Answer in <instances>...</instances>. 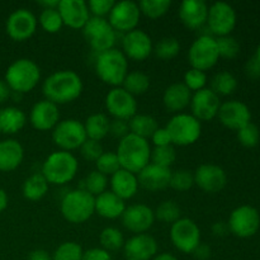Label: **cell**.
<instances>
[{"instance_id": "cell-58", "label": "cell", "mask_w": 260, "mask_h": 260, "mask_svg": "<svg viewBox=\"0 0 260 260\" xmlns=\"http://www.w3.org/2000/svg\"><path fill=\"white\" fill-rule=\"evenodd\" d=\"M28 260H52V258L43 249H37V250L30 251L29 255H28Z\"/></svg>"}, {"instance_id": "cell-24", "label": "cell", "mask_w": 260, "mask_h": 260, "mask_svg": "<svg viewBox=\"0 0 260 260\" xmlns=\"http://www.w3.org/2000/svg\"><path fill=\"white\" fill-rule=\"evenodd\" d=\"M124 256L127 260H150L157 251V243L152 236L137 234L124 243Z\"/></svg>"}, {"instance_id": "cell-41", "label": "cell", "mask_w": 260, "mask_h": 260, "mask_svg": "<svg viewBox=\"0 0 260 260\" xmlns=\"http://www.w3.org/2000/svg\"><path fill=\"white\" fill-rule=\"evenodd\" d=\"M83 254V248L78 243L66 241L56 249L52 255V260H81Z\"/></svg>"}, {"instance_id": "cell-26", "label": "cell", "mask_w": 260, "mask_h": 260, "mask_svg": "<svg viewBox=\"0 0 260 260\" xmlns=\"http://www.w3.org/2000/svg\"><path fill=\"white\" fill-rule=\"evenodd\" d=\"M208 5L203 0H184L179 7V18L185 27L197 29L207 22Z\"/></svg>"}, {"instance_id": "cell-61", "label": "cell", "mask_w": 260, "mask_h": 260, "mask_svg": "<svg viewBox=\"0 0 260 260\" xmlns=\"http://www.w3.org/2000/svg\"><path fill=\"white\" fill-rule=\"evenodd\" d=\"M8 207V196L5 193V190L0 189V212L5 210Z\"/></svg>"}, {"instance_id": "cell-9", "label": "cell", "mask_w": 260, "mask_h": 260, "mask_svg": "<svg viewBox=\"0 0 260 260\" xmlns=\"http://www.w3.org/2000/svg\"><path fill=\"white\" fill-rule=\"evenodd\" d=\"M220 58L217 42L212 36L203 35L198 37L188 51V60L192 69L206 71L217 63Z\"/></svg>"}, {"instance_id": "cell-22", "label": "cell", "mask_w": 260, "mask_h": 260, "mask_svg": "<svg viewBox=\"0 0 260 260\" xmlns=\"http://www.w3.org/2000/svg\"><path fill=\"white\" fill-rule=\"evenodd\" d=\"M57 10L62 18L63 24L74 29L84 28L90 18L88 3L84 0H60Z\"/></svg>"}, {"instance_id": "cell-38", "label": "cell", "mask_w": 260, "mask_h": 260, "mask_svg": "<svg viewBox=\"0 0 260 260\" xmlns=\"http://www.w3.org/2000/svg\"><path fill=\"white\" fill-rule=\"evenodd\" d=\"M170 5H172L170 0H141L139 3L141 13L152 19L162 17L169 10Z\"/></svg>"}, {"instance_id": "cell-13", "label": "cell", "mask_w": 260, "mask_h": 260, "mask_svg": "<svg viewBox=\"0 0 260 260\" xmlns=\"http://www.w3.org/2000/svg\"><path fill=\"white\" fill-rule=\"evenodd\" d=\"M140 15H141V10L137 3L132 0H122V2L114 3L109 13L108 22L114 30L127 33L136 29Z\"/></svg>"}, {"instance_id": "cell-7", "label": "cell", "mask_w": 260, "mask_h": 260, "mask_svg": "<svg viewBox=\"0 0 260 260\" xmlns=\"http://www.w3.org/2000/svg\"><path fill=\"white\" fill-rule=\"evenodd\" d=\"M167 131L169 134L172 144L178 146H188L198 141L202 132L201 122L192 114L180 113L173 117L167 124Z\"/></svg>"}, {"instance_id": "cell-42", "label": "cell", "mask_w": 260, "mask_h": 260, "mask_svg": "<svg viewBox=\"0 0 260 260\" xmlns=\"http://www.w3.org/2000/svg\"><path fill=\"white\" fill-rule=\"evenodd\" d=\"M175 159H177V152L172 145L155 147L151 151L152 164L159 165V167L170 169V167L175 162Z\"/></svg>"}, {"instance_id": "cell-18", "label": "cell", "mask_w": 260, "mask_h": 260, "mask_svg": "<svg viewBox=\"0 0 260 260\" xmlns=\"http://www.w3.org/2000/svg\"><path fill=\"white\" fill-rule=\"evenodd\" d=\"M194 184L207 193H217L225 188L228 183L225 170L215 164H202L194 174Z\"/></svg>"}, {"instance_id": "cell-47", "label": "cell", "mask_w": 260, "mask_h": 260, "mask_svg": "<svg viewBox=\"0 0 260 260\" xmlns=\"http://www.w3.org/2000/svg\"><path fill=\"white\" fill-rule=\"evenodd\" d=\"M216 42H217L220 57L234 58L238 56L239 51H240V45L236 41V38L231 37V36H223V37L216 38Z\"/></svg>"}, {"instance_id": "cell-56", "label": "cell", "mask_w": 260, "mask_h": 260, "mask_svg": "<svg viewBox=\"0 0 260 260\" xmlns=\"http://www.w3.org/2000/svg\"><path fill=\"white\" fill-rule=\"evenodd\" d=\"M211 253H212V251H211L210 245L200 243V245H198L197 248L194 249V251H193V255H194L196 259L198 260H207L211 256Z\"/></svg>"}, {"instance_id": "cell-28", "label": "cell", "mask_w": 260, "mask_h": 260, "mask_svg": "<svg viewBox=\"0 0 260 260\" xmlns=\"http://www.w3.org/2000/svg\"><path fill=\"white\" fill-rule=\"evenodd\" d=\"M111 188L112 192L118 196L121 200H129L137 193L139 180H137L136 174L121 168L118 172L112 175Z\"/></svg>"}, {"instance_id": "cell-46", "label": "cell", "mask_w": 260, "mask_h": 260, "mask_svg": "<svg viewBox=\"0 0 260 260\" xmlns=\"http://www.w3.org/2000/svg\"><path fill=\"white\" fill-rule=\"evenodd\" d=\"M194 184V175L189 172V170L180 169L177 172H172V177H170V187L174 188L175 190H180V192H185V190L190 189Z\"/></svg>"}, {"instance_id": "cell-17", "label": "cell", "mask_w": 260, "mask_h": 260, "mask_svg": "<svg viewBox=\"0 0 260 260\" xmlns=\"http://www.w3.org/2000/svg\"><path fill=\"white\" fill-rule=\"evenodd\" d=\"M220 107V96L213 93L211 89H201L192 95V101H190L192 116L200 122L210 121L213 117L217 116Z\"/></svg>"}, {"instance_id": "cell-50", "label": "cell", "mask_w": 260, "mask_h": 260, "mask_svg": "<svg viewBox=\"0 0 260 260\" xmlns=\"http://www.w3.org/2000/svg\"><path fill=\"white\" fill-rule=\"evenodd\" d=\"M81 155L84 159L89 160V161H96L102 154H103V147H102L101 142L94 141V140H86L80 147Z\"/></svg>"}, {"instance_id": "cell-49", "label": "cell", "mask_w": 260, "mask_h": 260, "mask_svg": "<svg viewBox=\"0 0 260 260\" xmlns=\"http://www.w3.org/2000/svg\"><path fill=\"white\" fill-rule=\"evenodd\" d=\"M207 83V76L205 71L197 70V69H189L184 75V85L190 91H198L205 89Z\"/></svg>"}, {"instance_id": "cell-34", "label": "cell", "mask_w": 260, "mask_h": 260, "mask_svg": "<svg viewBox=\"0 0 260 260\" xmlns=\"http://www.w3.org/2000/svg\"><path fill=\"white\" fill-rule=\"evenodd\" d=\"M48 192V182L42 174H33L23 184V196L29 201L42 200Z\"/></svg>"}, {"instance_id": "cell-14", "label": "cell", "mask_w": 260, "mask_h": 260, "mask_svg": "<svg viewBox=\"0 0 260 260\" xmlns=\"http://www.w3.org/2000/svg\"><path fill=\"white\" fill-rule=\"evenodd\" d=\"M207 24L218 37L229 36L236 24V13L229 3L216 2L208 8Z\"/></svg>"}, {"instance_id": "cell-5", "label": "cell", "mask_w": 260, "mask_h": 260, "mask_svg": "<svg viewBox=\"0 0 260 260\" xmlns=\"http://www.w3.org/2000/svg\"><path fill=\"white\" fill-rule=\"evenodd\" d=\"M41 79V70L37 63L29 58L15 60L5 73V83L15 93H28L37 85Z\"/></svg>"}, {"instance_id": "cell-15", "label": "cell", "mask_w": 260, "mask_h": 260, "mask_svg": "<svg viewBox=\"0 0 260 260\" xmlns=\"http://www.w3.org/2000/svg\"><path fill=\"white\" fill-rule=\"evenodd\" d=\"M106 108L116 119H131L137 112V102L121 86L113 88L106 96Z\"/></svg>"}, {"instance_id": "cell-44", "label": "cell", "mask_w": 260, "mask_h": 260, "mask_svg": "<svg viewBox=\"0 0 260 260\" xmlns=\"http://www.w3.org/2000/svg\"><path fill=\"white\" fill-rule=\"evenodd\" d=\"M96 170L102 174L107 175H113L114 173L118 172L121 169V164H119L118 156L116 152H103L99 156V159L95 161Z\"/></svg>"}, {"instance_id": "cell-3", "label": "cell", "mask_w": 260, "mask_h": 260, "mask_svg": "<svg viewBox=\"0 0 260 260\" xmlns=\"http://www.w3.org/2000/svg\"><path fill=\"white\" fill-rule=\"evenodd\" d=\"M79 169L76 157L69 151H55L48 155L42 165L41 174L46 178L48 184H66L75 178Z\"/></svg>"}, {"instance_id": "cell-40", "label": "cell", "mask_w": 260, "mask_h": 260, "mask_svg": "<svg viewBox=\"0 0 260 260\" xmlns=\"http://www.w3.org/2000/svg\"><path fill=\"white\" fill-rule=\"evenodd\" d=\"M155 217L165 223H174L180 218V207L174 201H164L156 208Z\"/></svg>"}, {"instance_id": "cell-51", "label": "cell", "mask_w": 260, "mask_h": 260, "mask_svg": "<svg viewBox=\"0 0 260 260\" xmlns=\"http://www.w3.org/2000/svg\"><path fill=\"white\" fill-rule=\"evenodd\" d=\"M113 0H90L88 3L89 12L94 14V17L104 18V15L109 14L113 8Z\"/></svg>"}, {"instance_id": "cell-60", "label": "cell", "mask_w": 260, "mask_h": 260, "mask_svg": "<svg viewBox=\"0 0 260 260\" xmlns=\"http://www.w3.org/2000/svg\"><path fill=\"white\" fill-rule=\"evenodd\" d=\"M38 4L42 5L43 9H57L60 0H42V2H37Z\"/></svg>"}, {"instance_id": "cell-57", "label": "cell", "mask_w": 260, "mask_h": 260, "mask_svg": "<svg viewBox=\"0 0 260 260\" xmlns=\"http://www.w3.org/2000/svg\"><path fill=\"white\" fill-rule=\"evenodd\" d=\"M229 231H230L229 225L226 222H222V221H220V222H216L212 225V233H213V235L217 236V238L226 236L228 235Z\"/></svg>"}, {"instance_id": "cell-48", "label": "cell", "mask_w": 260, "mask_h": 260, "mask_svg": "<svg viewBox=\"0 0 260 260\" xmlns=\"http://www.w3.org/2000/svg\"><path fill=\"white\" fill-rule=\"evenodd\" d=\"M259 128L254 123H248L238 129V140L245 147H254L259 142Z\"/></svg>"}, {"instance_id": "cell-30", "label": "cell", "mask_w": 260, "mask_h": 260, "mask_svg": "<svg viewBox=\"0 0 260 260\" xmlns=\"http://www.w3.org/2000/svg\"><path fill=\"white\" fill-rule=\"evenodd\" d=\"M192 101V91L184 85V83H174L168 86L162 95L165 107L172 112H178L189 106Z\"/></svg>"}, {"instance_id": "cell-39", "label": "cell", "mask_w": 260, "mask_h": 260, "mask_svg": "<svg viewBox=\"0 0 260 260\" xmlns=\"http://www.w3.org/2000/svg\"><path fill=\"white\" fill-rule=\"evenodd\" d=\"M180 43L174 37H165L155 46V55L161 60H170L179 53Z\"/></svg>"}, {"instance_id": "cell-21", "label": "cell", "mask_w": 260, "mask_h": 260, "mask_svg": "<svg viewBox=\"0 0 260 260\" xmlns=\"http://www.w3.org/2000/svg\"><path fill=\"white\" fill-rule=\"evenodd\" d=\"M124 56H128L132 60L142 61L149 57L152 52V42L150 36L145 30L134 29L127 32L123 37Z\"/></svg>"}, {"instance_id": "cell-53", "label": "cell", "mask_w": 260, "mask_h": 260, "mask_svg": "<svg viewBox=\"0 0 260 260\" xmlns=\"http://www.w3.org/2000/svg\"><path fill=\"white\" fill-rule=\"evenodd\" d=\"M81 260H112L111 254L102 248H93L84 251Z\"/></svg>"}, {"instance_id": "cell-31", "label": "cell", "mask_w": 260, "mask_h": 260, "mask_svg": "<svg viewBox=\"0 0 260 260\" xmlns=\"http://www.w3.org/2000/svg\"><path fill=\"white\" fill-rule=\"evenodd\" d=\"M27 117L22 109L17 107H5L0 109V132L13 135L24 127Z\"/></svg>"}, {"instance_id": "cell-45", "label": "cell", "mask_w": 260, "mask_h": 260, "mask_svg": "<svg viewBox=\"0 0 260 260\" xmlns=\"http://www.w3.org/2000/svg\"><path fill=\"white\" fill-rule=\"evenodd\" d=\"M85 188L84 189L91 196H99L107 190V185H108V179L104 174L99 173L98 170H93L89 173V175L85 179Z\"/></svg>"}, {"instance_id": "cell-19", "label": "cell", "mask_w": 260, "mask_h": 260, "mask_svg": "<svg viewBox=\"0 0 260 260\" xmlns=\"http://www.w3.org/2000/svg\"><path fill=\"white\" fill-rule=\"evenodd\" d=\"M217 116L223 126L236 131L250 123L251 119L250 109L240 101H229L221 104Z\"/></svg>"}, {"instance_id": "cell-32", "label": "cell", "mask_w": 260, "mask_h": 260, "mask_svg": "<svg viewBox=\"0 0 260 260\" xmlns=\"http://www.w3.org/2000/svg\"><path fill=\"white\" fill-rule=\"evenodd\" d=\"M109 123H111V121L107 118L106 114H91L86 118L85 123H84L86 137L89 140H94V141H101L109 134Z\"/></svg>"}, {"instance_id": "cell-63", "label": "cell", "mask_w": 260, "mask_h": 260, "mask_svg": "<svg viewBox=\"0 0 260 260\" xmlns=\"http://www.w3.org/2000/svg\"><path fill=\"white\" fill-rule=\"evenodd\" d=\"M255 57H256V58H258V60L260 61V45H259L258 50H256V53H255Z\"/></svg>"}, {"instance_id": "cell-35", "label": "cell", "mask_w": 260, "mask_h": 260, "mask_svg": "<svg viewBox=\"0 0 260 260\" xmlns=\"http://www.w3.org/2000/svg\"><path fill=\"white\" fill-rule=\"evenodd\" d=\"M123 89L132 95L145 94L150 88V78L142 71H132L127 73L123 80Z\"/></svg>"}, {"instance_id": "cell-12", "label": "cell", "mask_w": 260, "mask_h": 260, "mask_svg": "<svg viewBox=\"0 0 260 260\" xmlns=\"http://www.w3.org/2000/svg\"><path fill=\"white\" fill-rule=\"evenodd\" d=\"M228 225L234 235L239 238H250L259 230V212L251 206H240L231 212Z\"/></svg>"}, {"instance_id": "cell-11", "label": "cell", "mask_w": 260, "mask_h": 260, "mask_svg": "<svg viewBox=\"0 0 260 260\" xmlns=\"http://www.w3.org/2000/svg\"><path fill=\"white\" fill-rule=\"evenodd\" d=\"M170 239L178 250L192 254L201 243V230L190 218H179L172 225Z\"/></svg>"}, {"instance_id": "cell-1", "label": "cell", "mask_w": 260, "mask_h": 260, "mask_svg": "<svg viewBox=\"0 0 260 260\" xmlns=\"http://www.w3.org/2000/svg\"><path fill=\"white\" fill-rule=\"evenodd\" d=\"M46 99L52 103L65 104L79 98L83 91L81 78L73 70H60L51 74L42 86Z\"/></svg>"}, {"instance_id": "cell-10", "label": "cell", "mask_w": 260, "mask_h": 260, "mask_svg": "<svg viewBox=\"0 0 260 260\" xmlns=\"http://www.w3.org/2000/svg\"><path fill=\"white\" fill-rule=\"evenodd\" d=\"M52 140L63 151H70L81 147L88 140L84 123L78 119H65L56 124L52 132Z\"/></svg>"}, {"instance_id": "cell-2", "label": "cell", "mask_w": 260, "mask_h": 260, "mask_svg": "<svg viewBox=\"0 0 260 260\" xmlns=\"http://www.w3.org/2000/svg\"><path fill=\"white\" fill-rule=\"evenodd\" d=\"M116 154L122 169L128 170L134 174H139L150 164L151 159V149L147 140L134 134H128L119 141Z\"/></svg>"}, {"instance_id": "cell-27", "label": "cell", "mask_w": 260, "mask_h": 260, "mask_svg": "<svg viewBox=\"0 0 260 260\" xmlns=\"http://www.w3.org/2000/svg\"><path fill=\"white\" fill-rule=\"evenodd\" d=\"M124 210V201L114 194L112 190H106L95 197V212L102 217L109 220L122 217Z\"/></svg>"}, {"instance_id": "cell-25", "label": "cell", "mask_w": 260, "mask_h": 260, "mask_svg": "<svg viewBox=\"0 0 260 260\" xmlns=\"http://www.w3.org/2000/svg\"><path fill=\"white\" fill-rule=\"evenodd\" d=\"M170 177H172V170L151 162L139 173L137 180H139V185L144 187L145 189L157 192V190L169 187Z\"/></svg>"}, {"instance_id": "cell-37", "label": "cell", "mask_w": 260, "mask_h": 260, "mask_svg": "<svg viewBox=\"0 0 260 260\" xmlns=\"http://www.w3.org/2000/svg\"><path fill=\"white\" fill-rule=\"evenodd\" d=\"M99 241L102 244V249L109 251H117L123 248L124 240L121 231L116 228H106L101 233Z\"/></svg>"}, {"instance_id": "cell-4", "label": "cell", "mask_w": 260, "mask_h": 260, "mask_svg": "<svg viewBox=\"0 0 260 260\" xmlns=\"http://www.w3.org/2000/svg\"><path fill=\"white\" fill-rule=\"evenodd\" d=\"M128 70V62L123 52L117 48H111L98 55L95 60L96 75L108 85L114 88L123 83Z\"/></svg>"}, {"instance_id": "cell-33", "label": "cell", "mask_w": 260, "mask_h": 260, "mask_svg": "<svg viewBox=\"0 0 260 260\" xmlns=\"http://www.w3.org/2000/svg\"><path fill=\"white\" fill-rule=\"evenodd\" d=\"M129 134H134L136 136L142 137V139L147 140L149 137H152L159 126H157V121L151 116L147 114H135L131 119H129Z\"/></svg>"}, {"instance_id": "cell-55", "label": "cell", "mask_w": 260, "mask_h": 260, "mask_svg": "<svg viewBox=\"0 0 260 260\" xmlns=\"http://www.w3.org/2000/svg\"><path fill=\"white\" fill-rule=\"evenodd\" d=\"M245 73L249 78L256 79L260 76V61L254 56L250 60L246 62L245 65Z\"/></svg>"}, {"instance_id": "cell-59", "label": "cell", "mask_w": 260, "mask_h": 260, "mask_svg": "<svg viewBox=\"0 0 260 260\" xmlns=\"http://www.w3.org/2000/svg\"><path fill=\"white\" fill-rule=\"evenodd\" d=\"M10 96V89L5 81L0 80V103H4Z\"/></svg>"}, {"instance_id": "cell-8", "label": "cell", "mask_w": 260, "mask_h": 260, "mask_svg": "<svg viewBox=\"0 0 260 260\" xmlns=\"http://www.w3.org/2000/svg\"><path fill=\"white\" fill-rule=\"evenodd\" d=\"M83 33L86 42L99 53L113 48L116 43V30L106 18L90 17L84 25Z\"/></svg>"}, {"instance_id": "cell-23", "label": "cell", "mask_w": 260, "mask_h": 260, "mask_svg": "<svg viewBox=\"0 0 260 260\" xmlns=\"http://www.w3.org/2000/svg\"><path fill=\"white\" fill-rule=\"evenodd\" d=\"M29 119L32 126L38 131H48L51 128H55L56 124L60 119V111L58 107L52 102L40 101L33 106L30 111Z\"/></svg>"}, {"instance_id": "cell-36", "label": "cell", "mask_w": 260, "mask_h": 260, "mask_svg": "<svg viewBox=\"0 0 260 260\" xmlns=\"http://www.w3.org/2000/svg\"><path fill=\"white\" fill-rule=\"evenodd\" d=\"M238 86V80L235 76L229 71H221L212 78L211 81V90L220 95H229L234 93Z\"/></svg>"}, {"instance_id": "cell-16", "label": "cell", "mask_w": 260, "mask_h": 260, "mask_svg": "<svg viewBox=\"0 0 260 260\" xmlns=\"http://www.w3.org/2000/svg\"><path fill=\"white\" fill-rule=\"evenodd\" d=\"M37 28V18L30 10L17 9L7 20V33L14 41H25L32 37Z\"/></svg>"}, {"instance_id": "cell-20", "label": "cell", "mask_w": 260, "mask_h": 260, "mask_svg": "<svg viewBox=\"0 0 260 260\" xmlns=\"http://www.w3.org/2000/svg\"><path fill=\"white\" fill-rule=\"evenodd\" d=\"M155 221V213L146 205H132L122 215L124 228L135 234H144Z\"/></svg>"}, {"instance_id": "cell-29", "label": "cell", "mask_w": 260, "mask_h": 260, "mask_svg": "<svg viewBox=\"0 0 260 260\" xmlns=\"http://www.w3.org/2000/svg\"><path fill=\"white\" fill-rule=\"evenodd\" d=\"M24 150L17 140H4L0 142V172L15 170L23 161Z\"/></svg>"}, {"instance_id": "cell-43", "label": "cell", "mask_w": 260, "mask_h": 260, "mask_svg": "<svg viewBox=\"0 0 260 260\" xmlns=\"http://www.w3.org/2000/svg\"><path fill=\"white\" fill-rule=\"evenodd\" d=\"M40 24L46 32L56 33L62 28L63 22L57 9H43L40 15Z\"/></svg>"}, {"instance_id": "cell-6", "label": "cell", "mask_w": 260, "mask_h": 260, "mask_svg": "<svg viewBox=\"0 0 260 260\" xmlns=\"http://www.w3.org/2000/svg\"><path fill=\"white\" fill-rule=\"evenodd\" d=\"M61 213L71 223H83L95 212V197L85 189H75L61 201Z\"/></svg>"}, {"instance_id": "cell-62", "label": "cell", "mask_w": 260, "mask_h": 260, "mask_svg": "<svg viewBox=\"0 0 260 260\" xmlns=\"http://www.w3.org/2000/svg\"><path fill=\"white\" fill-rule=\"evenodd\" d=\"M152 260H178L175 258L173 254H169V253H162V254H159V255L154 256V259Z\"/></svg>"}, {"instance_id": "cell-54", "label": "cell", "mask_w": 260, "mask_h": 260, "mask_svg": "<svg viewBox=\"0 0 260 260\" xmlns=\"http://www.w3.org/2000/svg\"><path fill=\"white\" fill-rule=\"evenodd\" d=\"M151 140L156 147L172 145V140H170V136L169 134H168L167 128H157L156 131H155V134L152 135Z\"/></svg>"}, {"instance_id": "cell-52", "label": "cell", "mask_w": 260, "mask_h": 260, "mask_svg": "<svg viewBox=\"0 0 260 260\" xmlns=\"http://www.w3.org/2000/svg\"><path fill=\"white\" fill-rule=\"evenodd\" d=\"M109 134L122 140L129 134L128 123L123 119H114L109 123Z\"/></svg>"}]
</instances>
